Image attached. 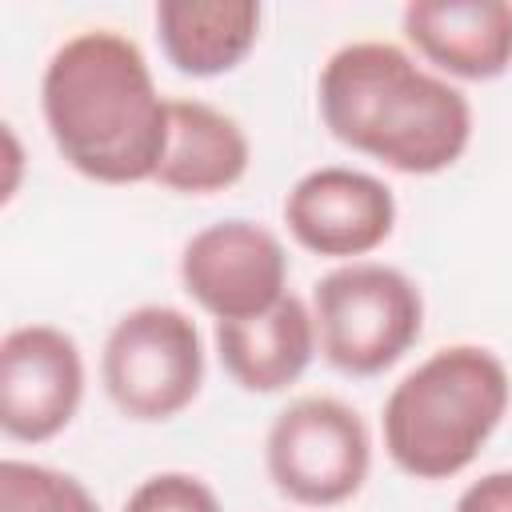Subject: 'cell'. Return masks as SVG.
I'll return each instance as SVG.
<instances>
[{
  "label": "cell",
  "instance_id": "6da1fadb",
  "mask_svg": "<svg viewBox=\"0 0 512 512\" xmlns=\"http://www.w3.org/2000/svg\"><path fill=\"white\" fill-rule=\"evenodd\" d=\"M40 112L60 160L92 184L156 180L168 144V100L140 44L116 28H80L40 76Z\"/></svg>",
  "mask_w": 512,
  "mask_h": 512
},
{
  "label": "cell",
  "instance_id": "7a4b0ae2",
  "mask_svg": "<svg viewBox=\"0 0 512 512\" xmlns=\"http://www.w3.org/2000/svg\"><path fill=\"white\" fill-rule=\"evenodd\" d=\"M316 108L332 140L404 176L448 172L476 128L468 96L392 40L336 48L320 68Z\"/></svg>",
  "mask_w": 512,
  "mask_h": 512
},
{
  "label": "cell",
  "instance_id": "3957f363",
  "mask_svg": "<svg viewBox=\"0 0 512 512\" xmlns=\"http://www.w3.org/2000/svg\"><path fill=\"white\" fill-rule=\"evenodd\" d=\"M508 400V364L492 348H436L384 396V452L412 480H452L492 440Z\"/></svg>",
  "mask_w": 512,
  "mask_h": 512
},
{
  "label": "cell",
  "instance_id": "277c9868",
  "mask_svg": "<svg viewBox=\"0 0 512 512\" xmlns=\"http://www.w3.org/2000/svg\"><path fill=\"white\" fill-rule=\"evenodd\" d=\"M320 356L344 376L388 372L424 332L416 280L380 260L336 264L312 284Z\"/></svg>",
  "mask_w": 512,
  "mask_h": 512
},
{
  "label": "cell",
  "instance_id": "5b68a950",
  "mask_svg": "<svg viewBox=\"0 0 512 512\" xmlns=\"http://www.w3.org/2000/svg\"><path fill=\"white\" fill-rule=\"evenodd\" d=\"M100 384L120 416L164 424L204 388V336L172 304H136L104 336Z\"/></svg>",
  "mask_w": 512,
  "mask_h": 512
},
{
  "label": "cell",
  "instance_id": "8992f818",
  "mask_svg": "<svg viewBox=\"0 0 512 512\" xmlns=\"http://www.w3.org/2000/svg\"><path fill=\"white\" fill-rule=\"evenodd\" d=\"M264 468L272 488L292 504L336 508L352 500L372 472V432L340 396H296L268 424Z\"/></svg>",
  "mask_w": 512,
  "mask_h": 512
},
{
  "label": "cell",
  "instance_id": "52a82bcc",
  "mask_svg": "<svg viewBox=\"0 0 512 512\" xmlns=\"http://www.w3.org/2000/svg\"><path fill=\"white\" fill-rule=\"evenodd\" d=\"M180 284L212 320H244L288 296V252L256 220H216L184 240Z\"/></svg>",
  "mask_w": 512,
  "mask_h": 512
},
{
  "label": "cell",
  "instance_id": "ba28073f",
  "mask_svg": "<svg viewBox=\"0 0 512 512\" xmlns=\"http://www.w3.org/2000/svg\"><path fill=\"white\" fill-rule=\"evenodd\" d=\"M84 404V352L56 324H16L0 340V432L20 444L60 436Z\"/></svg>",
  "mask_w": 512,
  "mask_h": 512
},
{
  "label": "cell",
  "instance_id": "9c48e42d",
  "mask_svg": "<svg viewBox=\"0 0 512 512\" xmlns=\"http://www.w3.org/2000/svg\"><path fill=\"white\" fill-rule=\"evenodd\" d=\"M284 224L304 252L352 264L372 256L392 236L396 196L380 176L364 168L320 164L288 188Z\"/></svg>",
  "mask_w": 512,
  "mask_h": 512
},
{
  "label": "cell",
  "instance_id": "30bf717a",
  "mask_svg": "<svg viewBox=\"0 0 512 512\" xmlns=\"http://www.w3.org/2000/svg\"><path fill=\"white\" fill-rule=\"evenodd\" d=\"M404 40L432 72L452 80H496L512 64L508 0H412L400 12Z\"/></svg>",
  "mask_w": 512,
  "mask_h": 512
},
{
  "label": "cell",
  "instance_id": "8fae6325",
  "mask_svg": "<svg viewBox=\"0 0 512 512\" xmlns=\"http://www.w3.org/2000/svg\"><path fill=\"white\" fill-rule=\"evenodd\" d=\"M212 344L228 380L256 396L292 388L320 352L312 304L300 300L296 292L276 300L268 312L244 320H216Z\"/></svg>",
  "mask_w": 512,
  "mask_h": 512
},
{
  "label": "cell",
  "instance_id": "7c38bea8",
  "mask_svg": "<svg viewBox=\"0 0 512 512\" xmlns=\"http://www.w3.org/2000/svg\"><path fill=\"white\" fill-rule=\"evenodd\" d=\"M252 144L240 120L208 100H168V144L156 168V184L176 196H216L244 180Z\"/></svg>",
  "mask_w": 512,
  "mask_h": 512
},
{
  "label": "cell",
  "instance_id": "4fadbf2b",
  "mask_svg": "<svg viewBox=\"0 0 512 512\" xmlns=\"http://www.w3.org/2000/svg\"><path fill=\"white\" fill-rule=\"evenodd\" d=\"M156 40L164 60L192 80H212L248 60L264 8L252 0H160Z\"/></svg>",
  "mask_w": 512,
  "mask_h": 512
},
{
  "label": "cell",
  "instance_id": "5bb4252c",
  "mask_svg": "<svg viewBox=\"0 0 512 512\" xmlns=\"http://www.w3.org/2000/svg\"><path fill=\"white\" fill-rule=\"evenodd\" d=\"M0 512H100V500L52 464L36 460H0Z\"/></svg>",
  "mask_w": 512,
  "mask_h": 512
},
{
  "label": "cell",
  "instance_id": "9a60e30c",
  "mask_svg": "<svg viewBox=\"0 0 512 512\" xmlns=\"http://www.w3.org/2000/svg\"><path fill=\"white\" fill-rule=\"evenodd\" d=\"M120 512H224L216 488L208 480H200L196 472H180V468H168V472H152L144 476Z\"/></svg>",
  "mask_w": 512,
  "mask_h": 512
},
{
  "label": "cell",
  "instance_id": "2e32d148",
  "mask_svg": "<svg viewBox=\"0 0 512 512\" xmlns=\"http://www.w3.org/2000/svg\"><path fill=\"white\" fill-rule=\"evenodd\" d=\"M452 512H512V468H496L472 480L456 496Z\"/></svg>",
  "mask_w": 512,
  "mask_h": 512
},
{
  "label": "cell",
  "instance_id": "e0dca14e",
  "mask_svg": "<svg viewBox=\"0 0 512 512\" xmlns=\"http://www.w3.org/2000/svg\"><path fill=\"white\" fill-rule=\"evenodd\" d=\"M0 136H4V184H0V204H12V196L20 192V168H24V152H20V140H16V128L4 120L0 124Z\"/></svg>",
  "mask_w": 512,
  "mask_h": 512
}]
</instances>
